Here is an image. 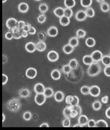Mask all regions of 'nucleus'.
Returning a JSON list of instances; mask_svg holds the SVG:
<instances>
[{
    "label": "nucleus",
    "mask_w": 110,
    "mask_h": 130,
    "mask_svg": "<svg viewBox=\"0 0 110 130\" xmlns=\"http://www.w3.org/2000/svg\"><path fill=\"white\" fill-rule=\"evenodd\" d=\"M7 109L12 112H17L20 109L22 104H21L19 99L17 98H13L8 101L6 104Z\"/></svg>",
    "instance_id": "obj_1"
},
{
    "label": "nucleus",
    "mask_w": 110,
    "mask_h": 130,
    "mask_svg": "<svg viewBox=\"0 0 110 130\" xmlns=\"http://www.w3.org/2000/svg\"><path fill=\"white\" fill-rule=\"evenodd\" d=\"M101 72V67L98 62H94L89 67L87 73L90 76H96Z\"/></svg>",
    "instance_id": "obj_2"
},
{
    "label": "nucleus",
    "mask_w": 110,
    "mask_h": 130,
    "mask_svg": "<svg viewBox=\"0 0 110 130\" xmlns=\"http://www.w3.org/2000/svg\"><path fill=\"white\" fill-rule=\"evenodd\" d=\"M47 57L48 60L51 62H55L59 59V54L55 51H51L48 52L47 55Z\"/></svg>",
    "instance_id": "obj_3"
},
{
    "label": "nucleus",
    "mask_w": 110,
    "mask_h": 130,
    "mask_svg": "<svg viewBox=\"0 0 110 130\" xmlns=\"http://www.w3.org/2000/svg\"><path fill=\"white\" fill-rule=\"evenodd\" d=\"M46 99V97L45 96L44 93L36 94L34 98V100L36 104L38 105H42L45 103Z\"/></svg>",
    "instance_id": "obj_4"
},
{
    "label": "nucleus",
    "mask_w": 110,
    "mask_h": 130,
    "mask_svg": "<svg viewBox=\"0 0 110 130\" xmlns=\"http://www.w3.org/2000/svg\"><path fill=\"white\" fill-rule=\"evenodd\" d=\"M18 95L22 98H28L31 95V92L30 90L26 88H22L18 90Z\"/></svg>",
    "instance_id": "obj_5"
},
{
    "label": "nucleus",
    "mask_w": 110,
    "mask_h": 130,
    "mask_svg": "<svg viewBox=\"0 0 110 130\" xmlns=\"http://www.w3.org/2000/svg\"><path fill=\"white\" fill-rule=\"evenodd\" d=\"M38 72L36 69L34 68H29L26 70L25 75L29 79H34L37 75Z\"/></svg>",
    "instance_id": "obj_6"
},
{
    "label": "nucleus",
    "mask_w": 110,
    "mask_h": 130,
    "mask_svg": "<svg viewBox=\"0 0 110 130\" xmlns=\"http://www.w3.org/2000/svg\"><path fill=\"white\" fill-rule=\"evenodd\" d=\"M18 22L16 19L14 18H10L6 21V25L9 29L11 30L13 29L15 27L17 26L18 25Z\"/></svg>",
    "instance_id": "obj_7"
},
{
    "label": "nucleus",
    "mask_w": 110,
    "mask_h": 130,
    "mask_svg": "<svg viewBox=\"0 0 110 130\" xmlns=\"http://www.w3.org/2000/svg\"><path fill=\"white\" fill-rule=\"evenodd\" d=\"M91 55L94 61H95V62H99L100 61H101V59L103 57V54L102 52L99 50L94 51L91 53Z\"/></svg>",
    "instance_id": "obj_8"
},
{
    "label": "nucleus",
    "mask_w": 110,
    "mask_h": 130,
    "mask_svg": "<svg viewBox=\"0 0 110 130\" xmlns=\"http://www.w3.org/2000/svg\"><path fill=\"white\" fill-rule=\"evenodd\" d=\"M101 90L99 86L93 85L90 88V95L93 97H97L100 94Z\"/></svg>",
    "instance_id": "obj_9"
},
{
    "label": "nucleus",
    "mask_w": 110,
    "mask_h": 130,
    "mask_svg": "<svg viewBox=\"0 0 110 130\" xmlns=\"http://www.w3.org/2000/svg\"><path fill=\"white\" fill-rule=\"evenodd\" d=\"M87 18L85 11L83 10L78 11L75 14V19L78 21H83Z\"/></svg>",
    "instance_id": "obj_10"
},
{
    "label": "nucleus",
    "mask_w": 110,
    "mask_h": 130,
    "mask_svg": "<svg viewBox=\"0 0 110 130\" xmlns=\"http://www.w3.org/2000/svg\"><path fill=\"white\" fill-rule=\"evenodd\" d=\"M45 88L42 83H37L34 87V90L36 94H42L44 93Z\"/></svg>",
    "instance_id": "obj_11"
},
{
    "label": "nucleus",
    "mask_w": 110,
    "mask_h": 130,
    "mask_svg": "<svg viewBox=\"0 0 110 130\" xmlns=\"http://www.w3.org/2000/svg\"><path fill=\"white\" fill-rule=\"evenodd\" d=\"M25 49L28 52L32 53L36 50V44L32 42H28L25 45Z\"/></svg>",
    "instance_id": "obj_12"
},
{
    "label": "nucleus",
    "mask_w": 110,
    "mask_h": 130,
    "mask_svg": "<svg viewBox=\"0 0 110 130\" xmlns=\"http://www.w3.org/2000/svg\"><path fill=\"white\" fill-rule=\"evenodd\" d=\"M59 33V30H58L57 28L55 26H52L50 27L47 29V34L48 36L51 37H56Z\"/></svg>",
    "instance_id": "obj_13"
},
{
    "label": "nucleus",
    "mask_w": 110,
    "mask_h": 130,
    "mask_svg": "<svg viewBox=\"0 0 110 130\" xmlns=\"http://www.w3.org/2000/svg\"><path fill=\"white\" fill-rule=\"evenodd\" d=\"M18 10H19L20 12L24 13L28 11L29 7V5H28L26 3L22 2L18 5Z\"/></svg>",
    "instance_id": "obj_14"
},
{
    "label": "nucleus",
    "mask_w": 110,
    "mask_h": 130,
    "mask_svg": "<svg viewBox=\"0 0 110 130\" xmlns=\"http://www.w3.org/2000/svg\"><path fill=\"white\" fill-rule=\"evenodd\" d=\"M46 44L44 41H40L36 44V50L39 52H44L46 50Z\"/></svg>",
    "instance_id": "obj_15"
},
{
    "label": "nucleus",
    "mask_w": 110,
    "mask_h": 130,
    "mask_svg": "<svg viewBox=\"0 0 110 130\" xmlns=\"http://www.w3.org/2000/svg\"><path fill=\"white\" fill-rule=\"evenodd\" d=\"M82 62L85 65L89 66L94 62V61L91 55H86L82 58Z\"/></svg>",
    "instance_id": "obj_16"
},
{
    "label": "nucleus",
    "mask_w": 110,
    "mask_h": 130,
    "mask_svg": "<svg viewBox=\"0 0 110 130\" xmlns=\"http://www.w3.org/2000/svg\"><path fill=\"white\" fill-rule=\"evenodd\" d=\"M54 98L55 100L57 102L60 103V102H62L64 100V99H65V94L62 91H57L54 95Z\"/></svg>",
    "instance_id": "obj_17"
},
{
    "label": "nucleus",
    "mask_w": 110,
    "mask_h": 130,
    "mask_svg": "<svg viewBox=\"0 0 110 130\" xmlns=\"http://www.w3.org/2000/svg\"><path fill=\"white\" fill-rule=\"evenodd\" d=\"M89 119L88 117L84 115H80L78 118V123L82 126L87 125Z\"/></svg>",
    "instance_id": "obj_18"
},
{
    "label": "nucleus",
    "mask_w": 110,
    "mask_h": 130,
    "mask_svg": "<svg viewBox=\"0 0 110 130\" xmlns=\"http://www.w3.org/2000/svg\"><path fill=\"white\" fill-rule=\"evenodd\" d=\"M64 12H65V9L59 7L54 9L53 10V13L56 17L61 18L64 16Z\"/></svg>",
    "instance_id": "obj_19"
},
{
    "label": "nucleus",
    "mask_w": 110,
    "mask_h": 130,
    "mask_svg": "<svg viewBox=\"0 0 110 130\" xmlns=\"http://www.w3.org/2000/svg\"><path fill=\"white\" fill-rule=\"evenodd\" d=\"M74 48L71 45H70L69 43L67 44H66L65 45H64V47H63V51L66 54H70L72 53L74 51Z\"/></svg>",
    "instance_id": "obj_20"
},
{
    "label": "nucleus",
    "mask_w": 110,
    "mask_h": 130,
    "mask_svg": "<svg viewBox=\"0 0 110 130\" xmlns=\"http://www.w3.org/2000/svg\"><path fill=\"white\" fill-rule=\"evenodd\" d=\"M51 76L54 80H59L61 78V73L59 70L54 69L51 73Z\"/></svg>",
    "instance_id": "obj_21"
},
{
    "label": "nucleus",
    "mask_w": 110,
    "mask_h": 130,
    "mask_svg": "<svg viewBox=\"0 0 110 130\" xmlns=\"http://www.w3.org/2000/svg\"><path fill=\"white\" fill-rule=\"evenodd\" d=\"M60 23L62 26H67L70 23V18L65 16L60 18Z\"/></svg>",
    "instance_id": "obj_22"
},
{
    "label": "nucleus",
    "mask_w": 110,
    "mask_h": 130,
    "mask_svg": "<svg viewBox=\"0 0 110 130\" xmlns=\"http://www.w3.org/2000/svg\"><path fill=\"white\" fill-rule=\"evenodd\" d=\"M85 44L88 47H93L96 44V41L92 37H89L85 41Z\"/></svg>",
    "instance_id": "obj_23"
},
{
    "label": "nucleus",
    "mask_w": 110,
    "mask_h": 130,
    "mask_svg": "<svg viewBox=\"0 0 110 130\" xmlns=\"http://www.w3.org/2000/svg\"><path fill=\"white\" fill-rule=\"evenodd\" d=\"M44 94L46 98H49L52 96L54 94V91L53 89L51 88H45V91L44 92Z\"/></svg>",
    "instance_id": "obj_24"
},
{
    "label": "nucleus",
    "mask_w": 110,
    "mask_h": 130,
    "mask_svg": "<svg viewBox=\"0 0 110 130\" xmlns=\"http://www.w3.org/2000/svg\"><path fill=\"white\" fill-rule=\"evenodd\" d=\"M108 125L106 121L103 120H99L96 123V127H108Z\"/></svg>",
    "instance_id": "obj_25"
},
{
    "label": "nucleus",
    "mask_w": 110,
    "mask_h": 130,
    "mask_svg": "<svg viewBox=\"0 0 110 130\" xmlns=\"http://www.w3.org/2000/svg\"><path fill=\"white\" fill-rule=\"evenodd\" d=\"M68 43L74 48L77 47L79 44V40L77 37H72L69 40Z\"/></svg>",
    "instance_id": "obj_26"
},
{
    "label": "nucleus",
    "mask_w": 110,
    "mask_h": 130,
    "mask_svg": "<svg viewBox=\"0 0 110 130\" xmlns=\"http://www.w3.org/2000/svg\"><path fill=\"white\" fill-rule=\"evenodd\" d=\"M100 8L101 10L103 12H107L109 11V5L108 4L107 2H103L100 4Z\"/></svg>",
    "instance_id": "obj_27"
},
{
    "label": "nucleus",
    "mask_w": 110,
    "mask_h": 130,
    "mask_svg": "<svg viewBox=\"0 0 110 130\" xmlns=\"http://www.w3.org/2000/svg\"><path fill=\"white\" fill-rule=\"evenodd\" d=\"M75 0H64V4H65L66 7L67 8H73L75 5Z\"/></svg>",
    "instance_id": "obj_28"
},
{
    "label": "nucleus",
    "mask_w": 110,
    "mask_h": 130,
    "mask_svg": "<svg viewBox=\"0 0 110 130\" xmlns=\"http://www.w3.org/2000/svg\"><path fill=\"white\" fill-rule=\"evenodd\" d=\"M69 65V66L72 68V69H77L78 66H79V63L78 60L76 59H72L71 60L69 61V62L68 63Z\"/></svg>",
    "instance_id": "obj_29"
},
{
    "label": "nucleus",
    "mask_w": 110,
    "mask_h": 130,
    "mask_svg": "<svg viewBox=\"0 0 110 130\" xmlns=\"http://www.w3.org/2000/svg\"><path fill=\"white\" fill-rule=\"evenodd\" d=\"M85 13L87 14V17H89V18H92L94 17L95 16V11L94 10V9L93 8H91L90 7H88L86 8L85 10Z\"/></svg>",
    "instance_id": "obj_30"
},
{
    "label": "nucleus",
    "mask_w": 110,
    "mask_h": 130,
    "mask_svg": "<svg viewBox=\"0 0 110 130\" xmlns=\"http://www.w3.org/2000/svg\"><path fill=\"white\" fill-rule=\"evenodd\" d=\"M86 31L81 29H78L76 32V36L78 38H83L86 36Z\"/></svg>",
    "instance_id": "obj_31"
},
{
    "label": "nucleus",
    "mask_w": 110,
    "mask_h": 130,
    "mask_svg": "<svg viewBox=\"0 0 110 130\" xmlns=\"http://www.w3.org/2000/svg\"><path fill=\"white\" fill-rule=\"evenodd\" d=\"M102 63L105 66H110V56L109 55H104L101 59Z\"/></svg>",
    "instance_id": "obj_32"
},
{
    "label": "nucleus",
    "mask_w": 110,
    "mask_h": 130,
    "mask_svg": "<svg viewBox=\"0 0 110 130\" xmlns=\"http://www.w3.org/2000/svg\"><path fill=\"white\" fill-rule=\"evenodd\" d=\"M92 106H93V108L94 110L98 111V110H100L101 108L102 104H101V103L100 101L96 100L93 103Z\"/></svg>",
    "instance_id": "obj_33"
},
{
    "label": "nucleus",
    "mask_w": 110,
    "mask_h": 130,
    "mask_svg": "<svg viewBox=\"0 0 110 130\" xmlns=\"http://www.w3.org/2000/svg\"><path fill=\"white\" fill-rule=\"evenodd\" d=\"M93 3V0H80V4L83 7H89Z\"/></svg>",
    "instance_id": "obj_34"
},
{
    "label": "nucleus",
    "mask_w": 110,
    "mask_h": 130,
    "mask_svg": "<svg viewBox=\"0 0 110 130\" xmlns=\"http://www.w3.org/2000/svg\"><path fill=\"white\" fill-rule=\"evenodd\" d=\"M39 10L40 12L42 13H44L46 12L48 10V7L47 4H41L39 6Z\"/></svg>",
    "instance_id": "obj_35"
},
{
    "label": "nucleus",
    "mask_w": 110,
    "mask_h": 130,
    "mask_svg": "<svg viewBox=\"0 0 110 130\" xmlns=\"http://www.w3.org/2000/svg\"><path fill=\"white\" fill-rule=\"evenodd\" d=\"M90 88L88 86L84 85L82 86L80 89V92L82 94L84 95H88L90 94Z\"/></svg>",
    "instance_id": "obj_36"
},
{
    "label": "nucleus",
    "mask_w": 110,
    "mask_h": 130,
    "mask_svg": "<svg viewBox=\"0 0 110 130\" xmlns=\"http://www.w3.org/2000/svg\"><path fill=\"white\" fill-rule=\"evenodd\" d=\"M73 12L71 8L66 7L65 8V12H64V16H65L68 18H71L73 16Z\"/></svg>",
    "instance_id": "obj_37"
},
{
    "label": "nucleus",
    "mask_w": 110,
    "mask_h": 130,
    "mask_svg": "<svg viewBox=\"0 0 110 130\" xmlns=\"http://www.w3.org/2000/svg\"><path fill=\"white\" fill-rule=\"evenodd\" d=\"M72 111V110L70 109L68 106H66L65 108V109H64V110L63 111V116H65V117H67V118L71 119V117H70V116H71V113Z\"/></svg>",
    "instance_id": "obj_38"
},
{
    "label": "nucleus",
    "mask_w": 110,
    "mask_h": 130,
    "mask_svg": "<svg viewBox=\"0 0 110 130\" xmlns=\"http://www.w3.org/2000/svg\"><path fill=\"white\" fill-rule=\"evenodd\" d=\"M38 38L41 41H44L46 40L47 38V36H46V33L44 31H41L38 33Z\"/></svg>",
    "instance_id": "obj_39"
},
{
    "label": "nucleus",
    "mask_w": 110,
    "mask_h": 130,
    "mask_svg": "<svg viewBox=\"0 0 110 130\" xmlns=\"http://www.w3.org/2000/svg\"><path fill=\"white\" fill-rule=\"evenodd\" d=\"M62 70L64 73L68 74L71 72L72 69V68L69 66V64H66V65H65L64 66H63Z\"/></svg>",
    "instance_id": "obj_40"
},
{
    "label": "nucleus",
    "mask_w": 110,
    "mask_h": 130,
    "mask_svg": "<svg viewBox=\"0 0 110 130\" xmlns=\"http://www.w3.org/2000/svg\"><path fill=\"white\" fill-rule=\"evenodd\" d=\"M62 126L64 127H69L71 126V120L70 118L65 117V119L62 121Z\"/></svg>",
    "instance_id": "obj_41"
},
{
    "label": "nucleus",
    "mask_w": 110,
    "mask_h": 130,
    "mask_svg": "<svg viewBox=\"0 0 110 130\" xmlns=\"http://www.w3.org/2000/svg\"><path fill=\"white\" fill-rule=\"evenodd\" d=\"M37 20L39 23H44L46 21V16L44 14H41L38 17Z\"/></svg>",
    "instance_id": "obj_42"
},
{
    "label": "nucleus",
    "mask_w": 110,
    "mask_h": 130,
    "mask_svg": "<svg viewBox=\"0 0 110 130\" xmlns=\"http://www.w3.org/2000/svg\"><path fill=\"white\" fill-rule=\"evenodd\" d=\"M79 102V99L78 97L77 96H73V99L70 105H72L73 106H77V105H78Z\"/></svg>",
    "instance_id": "obj_43"
},
{
    "label": "nucleus",
    "mask_w": 110,
    "mask_h": 130,
    "mask_svg": "<svg viewBox=\"0 0 110 130\" xmlns=\"http://www.w3.org/2000/svg\"><path fill=\"white\" fill-rule=\"evenodd\" d=\"M23 117V119L25 121H29L32 119V115L30 111H26L24 113Z\"/></svg>",
    "instance_id": "obj_44"
},
{
    "label": "nucleus",
    "mask_w": 110,
    "mask_h": 130,
    "mask_svg": "<svg viewBox=\"0 0 110 130\" xmlns=\"http://www.w3.org/2000/svg\"><path fill=\"white\" fill-rule=\"evenodd\" d=\"M5 37L7 40H9V41H10V40H12V39L14 38L13 33H12V31L7 32V33H5Z\"/></svg>",
    "instance_id": "obj_45"
},
{
    "label": "nucleus",
    "mask_w": 110,
    "mask_h": 130,
    "mask_svg": "<svg viewBox=\"0 0 110 130\" xmlns=\"http://www.w3.org/2000/svg\"><path fill=\"white\" fill-rule=\"evenodd\" d=\"M96 122L94 119H91L88 121L87 125L89 127H96Z\"/></svg>",
    "instance_id": "obj_46"
},
{
    "label": "nucleus",
    "mask_w": 110,
    "mask_h": 130,
    "mask_svg": "<svg viewBox=\"0 0 110 130\" xmlns=\"http://www.w3.org/2000/svg\"><path fill=\"white\" fill-rule=\"evenodd\" d=\"M26 25V23L25 21H19L18 22V25L17 26L21 30H23L24 26Z\"/></svg>",
    "instance_id": "obj_47"
},
{
    "label": "nucleus",
    "mask_w": 110,
    "mask_h": 130,
    "mask_svg": "<svg viewBox=\"0 0 110 130\" xmlns=\"http://www.w3.org/2000/svg\"><path fill=\"white\" fill-rule=\"evenodd\" d=\"M104 74L107 76L110 77V66H106L104 68Z\"/></svg>",
    "instance_id": "obj_48"
},
{
    "label": "nucleus",
    "mask_w": 110,
    "mask_h": 130,
    "mask_svg": "<svg viewBox=\"0 0 110 130\" xmlns=\"http://www.w3.org/2000/svg\"><path fill=\"white\" fill-rule=\"evenodd\" d=\"M8 80V78L7 75L5 74H2V85H5L7 84Z\"/></svg>",
    "instance_id": "obj_49"
},
{
    "label": "nucleus",
    "mask_w": 110,
    "mask_h": 130,
    "mask_svg": "<svg viewBox=\"0 0 110 130\" xmlns=\"http://www.w3.org/2000/svg\"><path fill=\"white\" fill-rule=\"evenodd\" d=\"M73 98V96H72V95L67 96L66 98V99H65V101H66V104H68V105L71 104V101L72 100Z\"/></svg>",
    "instance_id": "obj_50"
},
{
    "label": "nucleus",
    "mask_w": 110,
    "mask_h": 130,
    "mask_svg": "<svg viewBox=\"0 0 110 130\" xmlns=\"http://www.w3.org/2000/svg\"><path fill=\"white\" fill-rule=\"evenodd\" d=\"M28 33L29 35H34L36 33V30L35 29V27H34L33 26H32L30 28V29L28 31Z\"/></svg>",
    "instance_id": "obj_51"
},
{
    "label": "nucleus",
    "mask_w": 110,
    "mask_h": 130,
    "mask_svg": "<svg viewBox=\"0 0 110 130\" xmlns=\"http://www.w3.org/2000/svg\"><path fill=\"white\" fill-rule=\"evenodd\" d=\"M21 31H22V30H21ZM21 31L13 34V37L14 39H19L22 38V34H21Z\"/></svg>",
    "instance_id": "obj_52"
},
{
    "label": "nucleus",
    "mask_w": 110,
    "mask_h": 130,
    "mask_svg": "<svg viewBox=\"0 0 110 130\" xmlns=\"http://www.w3.org/2000/svg\"><path fill=\"white\" fill-rule=\"evenodd\" d=\"M78 116V113L77 111H76L75 110H73L71 111V116H70V117H71V118H75V117H76L77 116Z\"/></svg>",
    "instance_id": "obj_53"
},
{
    "label": "nucleus",
    "mask_w": 110,
    "mask_h": 130,
    "mask_svg": "<svg viewBox=\"0 0 110 130\" xmlns=\"http://www.w3.org/2000/svg\"><path fill=\"white\" fill-rule=\"evenodd\" d=\"M74 110H75L78 112V116H80L81 113V111H82L81 107L80 106H79V105H77V106H74Z\"/></svg>",
    "instance_id": "obj_54"
},
{
    "label": "nucleus",
    "mask_w": 110,
    "mask_h": 130,
    "mask_svg": "<svg viewBox=\"0 0 110 130\" xmlns=\"http://www.w3.org/2000/svg\"><path fill=\"white\" fill-rule=\"evenodd\" d=\"M101 102L103 104H107L108 102V96H104L101 98Z\"/></svg>",
    "instance_id": "obj_55"
},
{
    "label": "nucleus",
    "mask_w": 110,
    "mask_h": 130,
    "mask_svg": "<svg viewBox=\"0 0 110 130\" xmlns=\"http://www.w3.org/2000/svg\"><path fill=\"white\" fill-rule=\"evenodd\" d=\"M21 34H22V36L23 38H26V37L29 35L28 32L24 30H22V31H21Z\"/></svg>",
    "instance_id": "obj_56"
},
{
    "label": "nucleus",
    "mask_w": 110,
    "mask_h": 130,
    "mask_svg": "<svg viewBox=\"0 0 110 130\" xmlns=\"http://www.w3.org/2000/svg\"><path fill=\"white\" fill-rule=\"evenodd\" d=\"M32 26L31 25V24H30V23H26V25L24 26V28L23 29V30H26V31H28V32L29 31V29H30V28Z\"/></svg>",
    "instance_id": "obj_57"
},
{
    "label": "nucleus",
    "mask_w": 110,
    "mask_h": 130,
    "mask_svg": "<svg viewBox=\"0 0 110 130\" xmlns=\"http://www.w3.org/2000/svg\"><path fill=\"white\" fill-rule=\"evenodd\" d=\"M105 115L107 118L110 119V106L106 109L105 111Z\"/></svg>",
    "instance_id": "obj_58"
},
{
    "label": "nucleus",
    "mask_w": 110,
    "mask_h": 130,
    "mask_svg": "<svg viewBox=\"0 0 110 130\" xmlns=\"http://www.w3.org/2000/svg\"><path fill=\"white\" fill-rule=\"evenodd\" d=\"M40 127H49V125L47 123H43L40 126Z\"/></svg>",
    "instance_id": "obj_59"
},
{
    "label": "nucleus",
    "mask_w": 110,
    "mask_h": 130,
    "mask_svg": "<svg viewBox=\"0 0 110 130\" xmlns=\"http://www.w3.org/2000/svg\"><path fill=\"white\" fill-rule=\"evenodd\" d=\"M82 127V126L81 125L79 124V123H78V124H76L74 126H73V127Z\"/></svg>",
    "instance_id": "obj_60"
},
{
    "label": "nucleus",
    "mask_w": 110,
    "mask_h": 130,
    "mask_svg": "<svg viewBox=\"0 0 110 130\" xmlns=\"http://www.w3.org/2000/svg\"><path fill=\"white\" fill-rule=\"evenodd\" d=\"M5 119H6V117H5V114L3 113V114H2V122H4L5 121Z\"/></svg>",
    "instance_id": "obj_61"
},
{
    "label": "nucleus",
    "mask_w": 110,
    "mask_h": 130,
    "mask_svg": "<svg viewBox=\"0 0 110 130\" xmlns=\"http://www.w3.org/2000/svg\"><path fill=\"white\" fill-rule=\"evenodd\" d=\"M104 1H105V0H96V1H97V2H100V3H101V2H104Z\"/></svg>",
    "instance_id": "obj_62"
},
{
    "label": "nucleus",
    "mask_w": 110,
    "mask_h": 130,
    "mask_svg": "<svg viewBox=\"0 0 110 130\" xmlns=\"http://www.w3.org/2000/svg\"><path fill=\"white\" fill-rule=\"evenodd\" d=\"M7 0H2V3L3 4H4V3H5L6 2H7Z\"/></svg>",
    "instance_id": "obj_63"
},
{
    "label": "nucleus",
    "mask_w": 110,
    "mask_h": 130,
    "mask_svg": "<svg viewBox=\"0 0 110 130\" xmlns=\"http://www.w3.org/2000/svg\"><path fill=\"white\" fill-rule=\"evenodd\" d=\"M35 1H41V0H35Z\"/></svg>",
    "instance_id": "obj_64"
}]
</instances>
